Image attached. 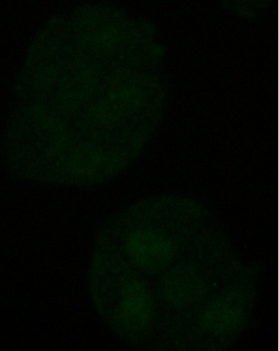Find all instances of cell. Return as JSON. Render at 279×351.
Here are the masks:
<instances>
[{"instance_id": "1", "label": "cell", "mask_w": 279, "mask_h": 351, "mask_svg": "<svg viewBox=\"0 0 279 351\" xmlns=\"http://www.w3.org/2000/svg\"><path fill=\"white\" fill-rule=\"evenodd\" d=\"M248 306L246 295L240 290L220 293L201 312L200 326L213 337H234L245 326Z\"/></svg>"}, {"instance_id": "2", "label": "cell", "mask_w": 279, "mask_h": 351, "mask_svg": "<svg viewBox=\"0 0 279 351\" xmlns=\"http://www.w3.org/2000/svg\"><path fill=\"white\" fill-rule=\"evenodd\" d=\"M161 276V300L173 309L191 308L207 293L206 281L192 266L173 265Z\"/></svg>"}]
</instances>
